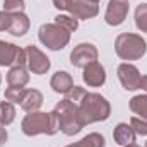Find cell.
<instances>
[{
    "instance_id": "obj_1",
    "label": "cell",
    "mask_w": 147,
    "mask_h": 147,
    "mask_svg": "<svg viewBox=\"0 0 147 147\" xmlns=\"http://www.w3.org/2000/svg\"><path fill=\"white\" fill-rule=\"evenodd\" d=\"M110 103L96 92H86L82 99L77 103V113L82 121V125L96 123V121H105L110 116Z\"/></svg>"
},
{
    "instance_id": "obj_2",
    "label": "cell",
    "mask_w": 147,
    "mask_h": 147,
    "mask_svg": "<svg viewBox=\"0 0 147 147\" xmlns=\"http://www.w3.org/2000/svg\"><path fill=\"white\" fill-rule=\"evenodd\" d=\"M60 130V121L55 111L51 113H41L34 111L26 115V118L22 120V132L26 135H38V134H48V135H55Z\"/></svg>"
},
{
    "instance_id": "obj_3",
    "label": "cell",
    "mask_w": 147,
    "mask_h": 147,
    "mask_svg": "<svg viewBox=\"0 0 147 147\" xmlns=\"http://www.w3.org/2000/svg\"><path fill=\"white\" fill-rule=\"evenodd\" d=\"M115 50L118 53L120 58L123 60H139L146 55L147 43L146 39L139 34H132V33H125L120 34L115 41Z\"/></svg>"
},
{
    "instance_id": "obj_4",
    "label": "cell",
    "mask_w": 147,
    "mask_h": 147,
    "mask_svg": "<svg viewBox=\"0 0 147 147\" xmlns=\"http://www.w3.org/2000/svg\"><path fill=\"white\" fill-rule=\"evenodd\" d=\"M55 113L58 116V121H60V130L65 134V135H75L82 130V121L79 118V113H77V105L69 101V99H63L57 105Z\"/></svg>"
},
{
    "instance_id": "obj_5",
    "label": "cell",
    "mask_w": 147,
    "mask_h": 147,
    "mask_svg": "<svg viewBox=\"0 0 147 147\" xmlns=\"http://www.w3.org/2000/svg\"><path fill=\"white\" fill-rule=\"evenodd\" d=\"M69 39H70V33H67L58 24H45L39 28V41L53 51L63 50Z\"/></svg>"
},
{
    "instance_id": "obj_6",
    "label": "cell",
    "mask_w": 147,
    "mask_h": 147,
    "mask_svg": "<svg viewBox=\"0 0 147 147\" xmlns=\"http://www.w3.org/2000/svg\"><path fill=\"white\" fill-rule=\"evenodd\" d=\"M96 60H98V50L91 43L77 45L70 53V63L74 67H79V69H84L86 65H89Z\"/></svg>"
},
{
    "instance_id": "obj_7",
    "label": "cell",
    "mask_w": 147,
    "mask_h": 147,
    "mask_svg": "<svg viewBox=\"0 0 147 147\" xmlns=\"http://www.w3.org/2000/svg\"><path fill=\"white\" fill-rule=\"evenodd\" d=\"M26 60H28V67L29 70L36 75H41V74H46L50 70V58L41 51L38 50L36 46H28L26 48Z\"/></svg>"
},
{
    "instance_id": "obj_8",
    "label": "cell",
    "mask_w": 147,
    "mask_h": 147,
    "mask_svg": "<svg viewBox=\"0 0 147 147\" xmlns=\"http://www.w3.org/2000/svg\"><path fill=\"white\" fill-rule=\"evenodd\" d=\"M128 14V0H110L105 21L110 26H120Z\"/></svg>"
},
{
    "instance_id": "obj_9",
    "label": "cell",
    "mask_w": 147,
    "mask_h": 147,
    "mask_svg": "<svg viewBox=\"0 0 147 147\" xmlns=\"http://www.w3.org/2000/svg\"><path fill=\"white\" fill-rule=\"evenodd\" d=\"M140 72L135 65L132 63H121L118 67V79L121 82V86L127 89V91H134V89H139V82H140Z\"/></svg>"
},
{
    "instance_id": "obj_10",
    "label": "cell",
    "mask_w": 147,
    "mask_h": 147,
    "mask_svg": "<svg viewBox=\"0 0 147 147\" xmlns=\"http://www.w3.org/2000/svg\"><path fill=\"white\" fill-rule=\"evenodd\" d=\"M84 82L91 87H99L105 84L106 80V72H105V67L99 63V62H92L89 65L84 67Z\"/></svg>"
},
{
    "instance_id": "obj_11",
    "label": "cell",
    "mask_w": 147,
    "mask_h": 147,
    "mask_svg": "<svg viewBox=\"0 0 147 147\" xmlns=\"http://www.w3.org/2000/svg\"><path fill=\"white\" fill-rule=\"evenodd\" d=\"M74 17L77 19H91L94 16H98L99 9H98V3L94 2H89V0H74L72 7L69 10Z\"/></svg>"
},
{
    "instance_id": "obj_12",
    "label": "cell",
    "mask_w": 147,
    "mask_h": 147,
    "mask_svg": "<svg viewBox=\"0 0 147 147\" xmlns=\"http://www.w3.org/2000/svg\"><path fill=\"white\" fill-rule=\"evenodd\" d=\"M29 29V19L24 12H16L10 14V26H9V33L12 36H22L26 34Z\"/></svg>"
},
{
    "instance_id": "obj_13",
    "label": "cell",
    "mask_w": 147,
    "mask_h": 147,
    "mask_svg": "<svg viewBox=\"0 0 147 147\" xmlns=\"http://www.w3.org/2000/svg\"><path fill=\"white\" fill-rule=\"evenodd\" d=\"M113 139L120 146H128V144L135 142V132L128 123H118L113 132Z\"/></svg>"
},
{
    "instance_id": "obj_14",
    "label": "cell",
    "mask_w": 147,
    "mask_h": 147,
    "mask_svg": "<svg viewBox=\"0 0 147 147\" xmlns=\"http://www.w3.org/2000/svg\"><path fill=\"white\" fill-rule=\"evenodd\" d=\"M50 86L53 87L55 92H62V94H67L70 89L74 87V80L70 77V74L67 72H57L51 80H50Z\"/></svg>"
},
{
    "instance_id": "obj_15",
    "label": "cell",
    "mask_w": 147,
    "mask_h": 147,
    "mask_svg": "<svg viewBox=\"0 0 147 147\" xmlns=\"http://www.w3.org/2000/svg\"><path fill=\"white\" fill-rule=\"evenodd\" d=\"M41 105H43V94L38 89H28V92L21 103L22 110L28 111V113H34L41 108Z\"/></svg>"
},
{
    "instance_id": "obj_16",
    "label": "cell",
    "mask_w": 147,
    "mask_h": 147,
    "mask_svg": "<svg viewBox=\"0 0 147 147\" xmlns=\"http://www.w3.org/2000/svg\"><path fill=\"white\" fill-rule=\"evenodd\" d=\"M7 82L9 86L12 87H24L28 82H29V74L24 67H19V65H14L9 74H7Z\"/></svg>"
},
{
    "instance_id": "obj_17",
    "label": "cell",
    "mask_w": 147,
    "mask_h": 147,
    "mask_svg": "<svg viewBox=\"0 0 147 147\" xmlns=\"http://www.w3.org/2000/svg\"><path fill=\"white\" fill-rule=\"evenodd\" d=\"M16 53H17V46L16 45L0 41V65L2 67L12 65L16 62Z\"/></svg>"
},
{
    "instance_id": "obj_18",
    "label": "cell",
    "mask_w": 147,
    "mask_h": 147,
    "mask_svg": "<svg viewBox=\"0 0 147 147\" xmlns=\"http://www.w3.org/2000/svg\"><path fill=\"white\" fill-rule=\"evenodd\" d=\"M130 110L134 111L135 115H139V118L146 120L147 121V96L140 94L130 99Z\"/></svg>"
},
{
    "instance_id": "obj_19",
    "label": "cell",
    "mask_w": 147,
    "mask_h": 147,
    "mask_svg": "<svg viewBox=\"0 0 147 147\" xmlns=\"http://www.w3.org/2000/svg\"><path fill=\"white\" fill-rule=\"evenodd\" d=\"M67 147H105V137L99 135V134H89L82 140H79L75 144H70Z\"/></svg>"
},
{
    "instance_id": "obj_20",
    "label": "cell",
    "mask_w": 147,
    "mask_h": 147,
    "mask_svg": "<svg viewBox=\"0 0 147 147\" xmlns=\"http://www.w3.org/2000/svg\"><path fill=\"white\" fill-rule=\"evenodd\" d=\"M16 118V108L12 103L3 101L0 103V125H10Z\"/></svg>"
},
{
    "instance_id": "obj_21",
    "label": "cell",
    "mask_w": 147,
    "mask_h": 147,
    "mask_svg": "<svg viewBox=\"0 0 147 147\" xmlns=\"http://www.w3.org/2000/svg\"><path fill=\"white\" fill-rule=\"evenodd\" d=\"M55 24H58L60 28H63L67 33H72L79 28V19L74 16H57L55 17Z\"/></svg>"
},
{
    "instance_id": "obj_22",
    "label": "cell",
    "mask_w": 147,
    "mask_h": 147,
    "mask_svg": "<svg viewBox=\"0 0 147 147\" xmlns=\"http://www.w3.org/2000/svg\"><path fill=\"white\" fill-rule=\"evenodd\" d=\"M26 92H28V89H24V87H7L5 89V99L9 101V103H22V99H24V96H26Z\"/></svg>"
},
{
    "instance_id": "obj_23",
    "label": "cell",
    "mask_w": 147,
    "mask_h": 147,
    "mask_svg": "<svg viewBox=\"0 0 147 147\" xmlns=\"http://www.w3.org/2000/svg\"><path fill=\"white\" fill-rule=\"evenodd\" d=\"M135 24L142 33H147V3H140L137 7V10H135Z\"/></svg>"
},
{
    "instance_id": "obj_24",
    "label": "cell",
    "mask_w": 147,
    "mask_h": 147,
    "mask_svg": "<svg viewBox=\"0 0 147 147\" xmlns=\"http://www.w3.org/2000/svg\"><path fill=\"white\" fill-rule=\"evenodd\" d=\"M130 127L134 128L135 135H147V121L139 118V116H132L130 120Z\"/></svg>"
},
{
    "instance_id": "obj_25",
    "label": "cell",
    "mask_w": 147,
    "mask_h": 147,
    "mask_svg": "<svg viewBox=\"0 0 147 147\" xmlns=\"http://www.w3.org/2000/svg\"><path fill=\"white\" fill-rule=\"evenodd\" d=\"M24 9V0H3V10L9 14L22 12Z\"/></svg>"
},
{
    "instance_id": "obj_26",
    "label": "cell",
    "mask_w": 147,
    "mask_h": 147,
    "mask_svg": "<svg viewBox=\"0 0 147 147\" xmlns=\"http://www.w3.org/2000/svg\"><path fill=\"white\" fill-rule=\"evenodd\" d=\"M86 92H87V91H84L82 87H79V86H74L72 89H70V91L65 94V99H69V101H72V103H75V105H77V103L82 99V96H84Z\"/></svg>"
},
{
    "instance_id": "obj_27",
    "label": "cell",
    "mask_w": 147,
    "mask_h": 147,
    "mask_svg": "<svg viewBox=\"0 0 147 147\" xmlns=\"http://www.w3.org/2000/svg\"><path fill=\"white\" fill-rule=\"evenodd\" d=\"M9 26H10V14L0 10V31H9Z\"/></svg>"
},
{
    "instance_id": "obj_28",
    "label": "cell",
    "mask_w": 147,
    "mask_h": 147,
    "mask_svg": "<svg viewBox=\"0 0 147 147\" xmlns=\"http://www.w3.org/2000/svg\"><path fill=\"white\" fill-rule=\"evenodd\" d=\"M74 0H53V5L60 10H70Z\"/></svg>"
},
{
    "instance_id": "obj_29",
    "label": "cell",
    "mask_w": 147,
    "mask_h": 147,
    "mask_svg": "<svg viewBox=\"0 0 147 147\" xmlns=\"http://www.w3.org/2000/svg\"><path fill=\"white\" fill-rule=\"evenodd\" d=\"M5 142H7V130L3 127H0V147L3 146Z\"/></svg>"
},
{
    "instance_id": "obj_30",
    "label": "cell",
    "mask_w": 147,
    "mask_h": 147,
    "mask_svg": "<svg viewBox=\"0 0 147 147\" xmlns=\"http://www.w3.org/2000/svg\"><path fill=\"white\" fill-rule=\"evenodd\" d=\"M139 89H142V91H146V92H147V75H142V77H140Z\"/></svg>"
},
{
    "instance_id": "obj_31",
    "label": "cell",
    "mask_w": 147,
    "mask_h": 147,
    "mask_svg": "<svg viewBox=\"0 0 147 147\" xmlns=\"http://www.w3.org/2000/svg\"><path fill=\"white\" fill-rule=\"evenodd\" d=\"M125 147H142V146H139V144H135V142H132V144H128V146H125Z\"/></svg>"
},
{
    "instance_id": "obj_32",
    "label": "cell",
    "mask_w": 147,
    "mask_h": 147,
    "mask_svg": "<svg viewBox=\"0 0 147 147\" xmlns=\"http://www.w3.org/2000/svg\"><path fill=\"white\" fill-rule=\"evenodd\" d=\"M89 2H94V3H98V2H99V0H89Z\"/></svg>"
},
{
    "instance_id": "obj_33",
    "label": "cell",
    "mask_w": 147,
    "mask_h": 147,
    "mask_svg": "<svg viewBox=\"0 0 147 147\" xmlns=\"http://www.w3.org/2000/svg\"><path fill=\"white\" fill-rule=\"evenodd\" d=\"M0 82H2V77H0Z\"/></svg>"
},
{
    "instance_id": "obj_34",
    "label": "cell",
    "mask_w": 147,
    "mask_h": 147,
    "mask_svg": "<svg viewBox=\"0 0 147 147\" xmlns=\"http://www.w3.org/2000/svg\"><path fill=\"white\" fill-rule=\"evenodd\" d=\"M146 147H147V142H146Z\"/></svg>"
}]
</instances>
